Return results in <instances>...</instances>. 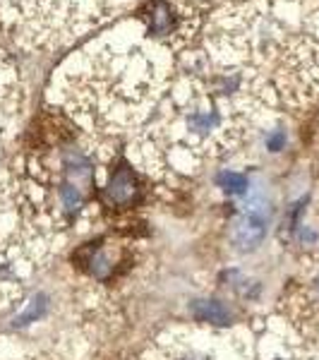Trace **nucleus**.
<instances>
[{
  "label": "nucleus",
  "instance_id": "1",
  "mask_svg": "<svg viewBox=\"0 0 319 360\" xmlns=\"http://www.w3.org/2000/svg\"><path fill=\"white\" fill-rule=\"evenodd\" d=\"M242 348L237 346L235 336L204 334L195 336L190 332H168L149 348L142 360H235Z\"/></svg>",
  "mask_w": 319,
  "mask_h": 360
},
{
  "label": "nucleus",
  "instance_id": "2",
  "mask_svg": "<svg viewBox=\"0 0 319 360\" xmlns=\"http://www.w3.org/2000/svg\"><path fill=\"white\" fill-rule=\"evenodd\" d=\"M271 224H274V205L266 193H254L230 226V243L237 252H254L264 245Z\"/></svg>",
  "mask_w": 319,
  "mask_h": 360
},
{
  "label": "nucleus",
  "instance_id": "3",
  "mask_svg": "<svg viewBox=\"0 0 319 360\" xmlns=\"http://www.w3.org/2000/svg\"><path fill=\"white\" fill-rule=\"evenodd\" d=\"M137 193H139V183H137L135 171L125 164L115 168L111 173V180H108V188H106L108 200L118 207H127L137 200Z\"/></svg>",
  "mask_w": 319,
  "mask_h": 360
},
{
  "label": "nucleus",
  "instance_id": "4",
  "mask_svg": "<svg viewBox=\"0 0 319 360\" xmlns=\"http://www.w3.org/2000/svg\"><path fill=\"white\" fill-rule=\"evenodd\" d=\"M190 312H193L197 324H209V327H228L230 319H233L228 307L221 300H214V298L190 303Z\"/></svg>",
  "mask_w": 319,
  "mask_h": 360
},
{
  "label": "nucleus",
  "instance_id": "5",
  "mask_svg": "<svg viewBox=\"0 0 319 360\" xmlns=\"http://www.w3.org/2000/svg\"><path fill=\"white\" fill-rule=\"evenodd\" d=\"M216 185L223 190L226 195H230V197L250 195V190H252V183H250V178H247L245 173L228 171V168L216 176Z\"/></svg>",
  "mask_w": 319,
  "mask_h": 360
},
{
  "label": "nucleus",
  "instance_id": "6",
  "mask_svg": "<svg viewBox=\"0 0 319 360\" xmlns=\"http://www.w3.org/2000/svg\"><path fill=\"white\" fill-rule=\"evenodd\" d=\"M288 238H291V243L298 250L310 252V250H315L319 245V229H317V226H310V224L303 221L298 229H293L291 233H288Z\"/></svg>",
  "mask_w": 319,
  "mask_h": 360
},
{
  "label": "nucleus",
  "instance_id": "7",
  "mask_svg": "<svg viewBox=\"0 0 319 360\" xmlns=\"http://www.w3.org/2000/svg\"><path fill=\"white\" fill-rule=\"evenodd\" d=\"M264 147H266V152H271V154H281L283 149L288 147V132L283 130V127L269 130L264 137Z\"/></svg>",
  "mask_w": 319,
  "mask_h": 360
},
{
  "label": "nucleus",
  "instance_id": "8",
  "mask_svg": "<svg viewBox=\"0 0 319 360\" xmlns=\"http://www.w3.org/2000/svg\"><path fill=\"white\" fill-rule=\"evenodd\" d=\"M312 295H315V300L319 303V271L315 274V278H312Z\"/></svg>",
  "mask_w": 319,
  "mask_h": 360
},
{
  "label": "nucleus",
  "instance_id": "9",
  "mask_svg": "<svg viewBox=\"0 0 319 360\" xmlns=\"http://www.w3.org/2000/svg\"><path fill=\"white\" fill-rule=\"evenodd\" d=\"M269 360H298V358H293V356H283V353H276V356H271Z\"/></svg>",
  "mask_w": 319,
  "mask_h": 360
}]
</instances>
